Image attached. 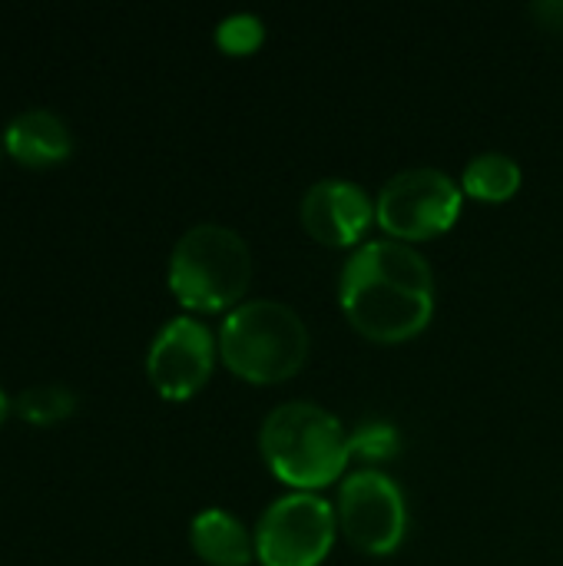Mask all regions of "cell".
<instances>
[{
	"mask_svg": "<svg viewBox=\"0 0 563 566\" xmlns=\"http://www.w3.org/2000/svg\"><path fill=\"white\" fill-rule=\"evenodd\" d=\"M338 302L345 318L372 342H408L435 315V272L428 259L398 239H375L342 269Z\"/></svg>",
	"mask_w": 563,
	"mask_h": 566,
	"instance_id": "6da1fadb",
	"label": "cell"
},
{
	"mask_svg": "<svg viewBox=\"0 0 563 566\" xmlns=\"http://www.w3.org/2000/svg\"><path fill=\"white\" fill-rule=\"evenodd\" d=\"M259 451L269 471L295 491L335 484L352 461L348 431L329 408L312 401L279 405L262 421Z\"/></svg>",
	"mask_w": 563,
	"mask_h": 566,
	"instance_id": "7a4b0ae2",
	"label": "cell"
},
{
	"mask_svg": "<svg viewBox=\"0 0 563 566\" xmlns=\"http://www.w3.org/2000/svg\"><path fill=\"white\" fill-rule=\"evenodd\" d=\"M309 328L299 312L272 298L236 305L219 328L226 368L252 385H275L299 375L309 361Z\"/></svg>",
	"mask_w": 563,
	"mask_h": 566,
	"instance_id": "3957f363",
	"label": "cell"
},
{
	"mask_svg": "<svg viewBox=\"0 0 563 566\" xmlns=\"http://www.w3.org/2000/svg\"><path fill=\"white\" fill-rule=\"evenodd\" d=\"M249 282L252 252L229 226H192L169 255V292L189 312H232Z\"/></svg>",
	"mask_w": 563,
	"mask_h": 566,
	"instance_id": "277c9868",
	"label": "cell"
},
{
	"mask_svg": "<svg viewBox=\"0 0 563 566\" xmlns=\"http://www.w3.org/2000/svg\"><path fill=\"white\" fill-rule=\"evenodd\" d=\"M461 216V186L431 166L392 176L375 199V222L398 242H418L448 232Z\"/></svg>",
	"mask_w": 563,
	"mask_h": 566,
	"instance_id": "5b68a950",
	"label": "cell"
},
{
	"mask_svg": "<svg viewBox=\"0 0 563 566\" xmlns=\"http://www.w3.org/2000/svg\"><path fill=\"white\" fill-rule=\"evenodd\" d=\"M335 507L312 494L292 491L265 507L256 527V557L262 566H319L335 544Z\"/></svg>",
	"mask_w": 563,
	"mask_h": 566,
	"instance_id": "8992f818",
	"label": "cell"
},
{
	"mask_svg": "<svg viewBox=\"0 0 563 566\" xmlns=\"http://www.w3.org/2000/svg\"><path fill=\"white\" fill-rule=\"evenodd\" d=\"M335 517L348 544L368 557H388L408 531L402 488L375 468H362L342 481Z\"/></svg>",
	"mask_w": 563,
	"mask_h": 566,
	"instance_id": "52a82bcc",
	"label": "cell"
},
{
	"mask_svg": "<svg viewBox=\"0 0 563 566\" xmlns=\"http://www.w3.org/2000/svg\"><path fill=\"white\" fill-rule=\"evenodd\" d=\"M212 361H216L212 332L199 318L179 315L166 322L153 338L146 355V371L163 398L186 401L209 381Z\"/></svg>",
	"mask_w": 563,
	"mask_h": 566,
	"instance_id": "ba28073f",
	"label": "cell"
},
{
	"mask_svg": "<svg viewBox=\"0 0 563 566\" xmlns=\"http://www.w3.org/2000/svg\"><path fill=\"white\" fill-rule=\"evenodd\" d=\"M375 222V202L352 179H319L302 196V226L322 245L348 249Z\"/></svg>",
	"mask_w": 563,
	"mask_h": 566,
	"instance_id": "9c48e42d",
	"label": "cell"
},
{
	"mask_svg": "<svg viewBox=\"0 0 563 566\" xmlns=\"http://www.w3.org/2000/svg\"><path fill=\"white\" fill-rule=\"evenodd\" d=\"M3 143L10 156L20 159L23 166H56L73 149L66 123L50 109H27L17 119H10Z\"/></svg>",
	"mask_w": 563,
	"mask_h": 566,
	"instance_id": "30bf717a",
	"label": "cell"
},
{
	"mask_svg": "<svg viewBox=\"0 0 563 566\" xmlns=\"http://www.w3.org/2000/svg\"><path fill=\"white\" fill-rule=\"evenodd\" d=\"M189 541L192 551L209 566H249V560L256 557V537H249L242 521L222 507L196 514Z\"/></svg>",
	"mask_w": 563,
	"mask_h": 566,
	"instance_id": "8fae6325",
	"label": "cell"
},
{
	"mask_svg": "<svg viewBox=\"0 0 563 566\" xmlns=\"http://www.w3.org/2000/svg\"><path fill=\"white\" fill-rule=\"evenodd\" d=\"M521 166L508 153H481L465 166L461 192L484 202H504L521 189Z\"/></svg>",
	"mask_w": 563,
	"mask_h": 566,
	"instance_id": "7c38bea8",
	"label": "cell"
},
{
	"mask_svg": "<svg viewBox=\"0 0 563 566\" xmlns=\"http://www.w3.org/2000/svg\"><path fill=\"white\" fill-rule=\"evenodd\" d=\"M73 391L63 385H33L17 398V411L30 424H56L66 415H73Z\"/></svg>",
	"mask_w": 563,
	"mask_h": 566,
	"instance_id": "4fadbf2b",
	"label": "cell"
},
{
	"mask_svg": "<svg viewBox=\"0 0 563 566\" xmlns=\"http://www.w3.org/2000/svg\"><path fill=\"white\" fill-rule=\"evenodd\" d=\"M398 451V431L388 421H362L352 434H348V454L352 461H388Z\"/></svg>",
	"mask_w": 563,
	"mask_h": 566,
	"instance_id": "5bb4252c",
	"label": "cell"
},
{
	"mask_svg": "<svg viewBox=\"0 0 563 566\" xmlns=\"http://www.w3.org/2000/svg\"><path fill=\"white\" fill-rule=\"evenodd\" d=\"M262 40H265V27L256 13H229L216 27V43L232 56H246V53L259 50Z\"/></svg>",
	"mask_w": 563,
	"mask_h": 566,
	"instance_id": "9a60e30c",
	"label": "cell"
},
{
	"mask_svg": "<svg viewBox=\"0 0 563 566\" xmlns=\"http://www.w3.org/2000/svg\"><path fill=\"white\" fill-rule=\"evenodd\" d=\"M531 13H534V17H541L548 27H557V23L563 27V0L561 3H557V0H541V3H534V7H531Z\"/></svg>",
	"mask_w": 563,
	"mask_h": 566,
	"instance_id": "2e32d148",
	"label": "cell"
},
{
	"mask_svg": "<svg viewBox=\"0 0 563 566\" xmlns=\"http://www.w3.org/2000/svg\"><path fill=\"white\" fill-rule=\"evenodd\" d=\"M7 408H10V405H7V395L0 391V424L7 421Z\"/></svg>",
	"mask_w": 563,
	"mask_h": 566,
	"instance_id": "e0dca14e",
	"label": "cell"
}]
</instances>
